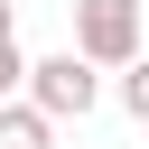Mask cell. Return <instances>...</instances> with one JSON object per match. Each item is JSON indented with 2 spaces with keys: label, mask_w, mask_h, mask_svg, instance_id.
Segmentation results:
<instances>
[{
  "label": "cell",
  "mask_w": 149,
  "mask_h": 149,
  "mask_svg": "<svg viewBox=\"0 0 149 149\" xmlns=\"http://www.w3.org/2000/svg\"><path fill=\"white\" fill-rule=\"evenodd\" d=\"M28 102H37V112H56V121H84V112L102 102V65H93L84 47H56V56H37V65H28Z\"/></svg>",
  "instance_id": "cell-1"
},
{
  "label": "cell",
  "mask_w": 149,
  "mask_h": 149,
  "mask_svg": "<svg viewBox=\"0 0 149 149\" xmlns=\"http://www.w3.org/2000/svg\"><path fill=\"white\" fill-rule=\"evenodd\" d=\"M74 47H84L102 74H121V65L140 56V0H74Z\"/></svg>",
  "instance_id": "cell-2"
},
{
  "label": "cell",
  "mask_w": 149,
  "mask_h": 149,
  "mask_svg": "<svg viewBox=\"0 0 149 149\" xmlns=\"http://www.w3.org/2000/svg\"><path fill=\"white\" fill-rule=\"evenodd\" d=\"M56 130H65V121H56V112H37L28 93H9V102H0V149H56Z\"/></svg>",
  "instance_id": "cell-3"
},
{
  "label": "cell",
  "mask_w": 149,
  "mask_h": 149,
  "mask_svg": "<svg viewBox=\"0 0 149 149\" xmlns=\"http://www.w3.org/2000/svg\"><path fill=\"white\" fill-rule=\"evenodd\" d=\"M28 65H37V56H19V9L0 0V102H9V93H28Z\"/></svg>",
  "instance_id": "cell-4"
},
{
  "label": "cell",
  "mask_w": 149,
  "mask_h": 149,
  "mask_svg": "<svg viewBox=\"0 0 149 149\" xmlns=\"http://www.w3.org/2000/svg\"><path fill=\"white\" fill-rule=\"evenodd\" d=\"M112 93H121V112H130V121L149 130V47H140V56L121 65V84H112Z\"/></svg>",
  "instance_id": "cell-5"
}]
</instances>
